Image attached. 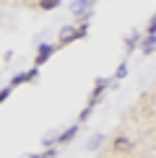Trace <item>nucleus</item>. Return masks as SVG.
Returning a JSON list of instances; mask_svg holds the SVG:
<instances>
[{"label": "nucleus", "instance_id": "1", "mask_svg": "<svg viewBox=\"0 0 156 158\" xmlns=\"http://www.w3.org/2000/svg\"><path fill=\"white\" fill-rule=\"evenodd\" d=\"M86 34V26L83 29H65V34H63V39H60V44H68L70 39H78V36H83Z\"/></svg>", "mask_w": 156, "mask_h": 158}, {"label": "nucleus", "instance_id": "2", "mask_svg": "<svg viewBox=\"0 0 156 158\" xmlns=\"http://www.w3.org/2000/svg\"><path fill=\"white\" fill-rule=\"evenodd\" d=\"M52 52H55V49H52L50 44H42V47H39V55H37V65H42V62H47V57L52 55Z\"/></svg>", "mask_w": 156, "mask_h": 158}, {"label": "nucleus", "instance_id": "3", "mask_svg": "<svg viewBox=\"0 0 156 158\" xmlns=\"http://www.w3.org/2000/svg\"><path fill=\"white\" fill-rule=\"evenodd\" d=\"M91 3H94V0H78V3H73V8H70V10L81 16V13H86V8H89Z\"/></svg>", "mask_w": 156, "mask_h": 158}, {"label": "nucleus", "instance_id": "4", "mask_svg": "<svg viewBox=\"0 0 156 158\" xmlns=\"http://www.w3.org/2000/svg\"><path fill=\"white\" fill-rule=\"evenodd\" d=\"M29 78H31V81H34V78H37V70H31V73H24V75L13 78V85H18V83H24V81H29Z\"/></svg>", "mask_w": 156, "mask_h": 158}, {"label": "nucleus", "instance_id": "5", "mask_svg": "<svg viewBox=\"0 0 156 158\" xmlns=\"http://www.w3.org/2000/svg\"><path fill=\"white\" fill-rule=\"evenodd\" d=\"M57 3H60V0H42V3H39V8H42V10H52Z\"/></svg>", "mask_w": 156, "mask_h": 158}, {"label": "nucleus", "instance_id": "6", "mask_svg": "<svg viewBox=\"0 0 156 158\" xmlns=\"http://www.w3.org/2000/svg\"><path fill=\"white\" fill-rule=\"evenodd\" d=\"M115 148H117V150H128V148H130V140H125V137H120V140L115 143Z\"/></svg>", "mask_w": 156, "mask_h": 158}, {"label": "nucleus", "instance_id": "7", "mask_svg": "<svg viewBox=\"0 0 156 158\" xmlns=\"http://www.w3.org/2000/svg\"><path fill=\"white\" fill-rule=\"evenodd\" d=\"M148 34H156V16H154V21H151V26H148Z\"/></svg>", "mask_w": 156, "mask_h": 158}]
</instances>
